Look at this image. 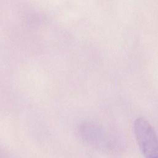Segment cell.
I'll use <instances>...</instances> for the list:
<instances>
[{
	"label": "cell",
	"instance_id": "obj_1",
	"mask_svg": "<svg viewBox=\"0 0 158 158\" xmlns=\"http://www.w3.org/2000/svg\"><path fill=\"white\" fill-rule=\"evenodd\" d=\"M134 133L144 158H158V136L150 123L143 118L134 123Z\"/></svg>",
	"mask_w": 158,
	"mask_h": 158
}]
</instances>
